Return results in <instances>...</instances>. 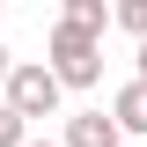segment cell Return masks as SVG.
Returning <instances> with one entry per match:
<instances>
[{
    "instance_id": "6da1fadb",
    "label": "cell",
    "mask_w": 147,
    "mask_h": 147,
    "mask_svg": "<svg viewBox=\"0 0 147 147\" xmlns=\"http://www.w3.org/2000/svg\"><path fill=\"white\" fill-rule=\"evenodd\" d=\"M44 66H52L59 88H96V81H103V37L52 22V37H44Z\"/></svg>"
},
{
    "instance_id": "7a4b0ae2",
    "label": "cell",
    "mask_w": 147,
    "mask_h": 147,
    "mask_svg": "<svg viewBox=\"0 0 147 147\" xmlns=\"http://www.w3.org/2000/svg\"><path fill=\"white\" fill-rule=\"evenodd\" d=\"M59 96H66V88L52 81V66H44V59H15L7 88H0V103L30 125V118H59Z\"/></svg>"
},
{
    "instance_id": "3957f363",
    "label": "cell",
    "mask_w": 147,
    "mask_h": 147,
    "mask_svg": "<svg viewBox=\"0 0 147 147\" xmlns=\"http://www.w3.org/2000/svg\"><path fill=\"white\" fill-rule=\"evenodd\" d=\"M59 147H125V132L110 125V110H74Z\"/></svg>"
},
{
    "instance_id": "277c9868",
    "label": "cell",
    "mask_w": 147,
    "mask_h": 147,
    "mask_svg": "<svg viewBox=\"0 0 147 147\" xmlns=\"http://www.w3.org/2000/svg\"><path fill=\"white\" fill-rule=\"evenodd\" d=\"M110 125H118V132H132V140L147 132V81H125V88L110 96Z\"/></svg>"
},
{
    "instance_id": "5b68a950",
    "label": "cell",
    "mask_w": 147,
    "mask_h": 147,
    "mask_svg": "<svg viewBox=\"0 0 147 147\" xmlns=\"http://www.w3.org/2000/svg\"><path fill=\"white\" fill-rule=\"evenodd\" d=\"M59 22H66V30L103 37V30H110V7H103V0H66V15H59Z\"/></svg>"
},
{
    "instance_id": "8992f818",
    "label": "cell",
    "mask_w": 147,
    "mask_h": 147,
    "mask_svg": "<svg viewBox=\"0 0 147 147\" xmlns=\"http://www.w3.org/2000/svg\"><path fill=\"white\" fill-rule=\"evenodd\" d=\"M110 22H118V30H132L147 44V0H118V7H110Z\"/></svg>"
},
{
    "instance_id": "52a82bcc",
    "label": "cell",
    "mask_w": 147,
    "mask_h": 147,
    "mask_svg": "<svg viewBox=\"0 0 147 147\" xmlns=\"http://www.w3.org/2000/svg\"><path fill=\"white\" fill-rule=\"evenodd\" d=\"M0 147H30V125H22L7 103H0Z\"/></svg>"
},
{
    "instance_id": "ba28073f",
    "label": "cell",
    "mask_w": 147,
    "mask_h": 147,
    "mask_svg": "<svg viewBox=\"0 0 147 147\" xmlns=\"http://www.w3.org/2000/svg\"><path fill=\"white\" fill-rule=\"evenodd\" d=\"M7 74H15V52H7V44H0V88H7Z\"/></svg>"
},
{
    "instance_id": "9c48e42d",
    "label": "cell",
    "mask_w": 147,
    "mask_h": 147,
    "mask_svg": "<svg viewBox=\"0 0 147 147\" xmlns=\"http://www.w3.org/2000/svg\"><path fill=\"white\" fill-rule=\"evenodd\" d=\"M132 81H147V44H140V74H132Z\"/></svg>"
},
{
    "instance_id": "30bf717a",
    "label": "cell",
    "mask_w": 147,
    "mask_h": 147,
    "mask_svg": "<svg viewBox=\"0 0 147 147\" xmlns=\"http://www.w3.org/2000/svg\"><path fill=\"white\" fill-rule=\"evenodd\" d=\"M30 147H59V140H30Z\"/></svg>"
}]
</instances>
